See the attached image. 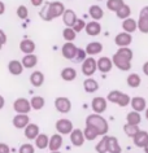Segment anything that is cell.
Returning a JSON list of instances; mask_svg holds the SVG:
<instances>
[{"mask_svg":"<svg viewBox=\"0 0 148 153\" xmlns=\"http://www.w3.org/2000/svg\"><path fill=\"white\" fill-rule=\"evenodd\" d=\"M134 57V52L127 47H120L112 57L113 65L122 71H127L131 69V60Z\"/></svg>","mask_w":148,"mask_h":153,"instance_id":"6da1fadb","label":"cell"},{"mask_svg":"<svg viewBox=\"0 0 148 153\" xmlns=\"http://www.w3.org/2000/svg\"><path fill=\"white\" fill-rule=\"evenodd\" d=\"M86 126H91V127H94L97 131L99 136L107 135V132L109 130L108 121L105 120L101 114H97V113H94V114L87 116V118H86Z\"/></svg>","mask_w":148,"mask_h":153,"instance_id":"7a4b0ae2","label":"cell"},{"mask_svg":"<svg viewBox=\"0 0 148 153\" xmlns=\"http://www.w3.org/2000/svg\"><path fill=\"white\" fill-rule=\"evenodd\" d=\"M107 100L113 102V104L121 106V108H125V106H127L129 104H130L131 97L129 96L127 94L121 92V91H118V90H113V91H111V92L108 94Z\"/></svg>","mask_w":148,"mask_h":153,"instance_id":"3957f363","label":"cell"},{"mask_svg":"<svg viewBox=\"0 0 148 153\" xmlns=\"http://www.w3.org/2000/svg\"><path fill=\"white\" fill-rule=\"evenodd\" d=\"M96 70H97V61L95 60L92 56L87 57V59L82 62V74L83 75L92 76Z\"/></svg>","mask_w":148,"mask_h":153,"instance_id":"277c9868","label":"cell"},{"mask_svg":"<svg viewBox=\"0 0 148 153\" xmlns=\"http://www.w3.org/2000/svg\"><path fill=\"white\" fill-rule=\"evenodd\" d=\"M13 109L16 113H22V114H29L31 110V104L28 99L25 97H18L16 101L13 102Z\"/></svg>","mask_w":148,"mask_h":153,"instance_id":"5b68a950","label":"cell"},{"mask_svg":"<svg viewBox=\"0 0 148 153\" xmlns=\"http://www.w3.org/2000/svg\"><path fill=\"white\" fill-rule=\"evenodd\" d=\"M107 105H108V100L103 96H97L94 97L92 101H91V108H92L94 113L101 114L107 110Z\"/></svg>","mask_w":148,"mask_h":153,"instance_id":"8992f818","label":"cell"},{"mask_svg":"<svg viewBox=\"0 0 148 153\" xmlns=\"http://www.w3.org/2000/svg\"><path fill=\"white\" fill-rule=\"evenodd\" d=\"M65 5L62 4L61 1H52L48 4V10H49V16L51 18H57V17H61L64 12H65Z\"/></svg>","mask_w":148,"mask_h":153,"instance_id":"52a82bcc","label":"cell"},{"mask_svg":"<svg viewBox=\"0 0 148 153\" xmlns=\"http://www.w3.org/2000/svg\"><path fill=\"white\" fill-rule=\"evenodd\" d=\"M77 51H78V47L73 42H66L61 47V55L66 60H74L75 55H77Z\"/></svg>","mask_w":148,"mask_h":153,"instance_id":"ba28073f","label":"cell"},{"mask_svg":"<svg viewBox=\"0 0 148 153\" xmlns=\"http://www.w3.org/2000/svg\"><path fill=\"white\" fill-rule=\"evenodd\" d=\"M56 130H57L59 134H61V135H68V134H70L73 131V123H71V121L66 120V118H62V120H59L56 122Z\"/></svg>","mask_w":148,"mask_h":153,"instance_id":"9c48e42d","label":"cell"},{"mask_svg":"<svg viewBox=\"0 0 148 153\" xmlns=\"http://www.w3.org/2000/svg\"><path fill=\"white\" fill-rule=\"evenodd\" d=\"M55 108L60 113H69L71 109V101L68 97L60 96L55 100Z\"/></svg>","mask_w":148,"mask_h":153,"instance_id":"30bf717a","label":"cell"},{"mask_svg":"<svg viewBox=\"0 0 148 153\" xmlns=\"http://www.w3.org/2000/svg\"><path fill=\"white\" fill-rule=\"evenodd\" d=\"M115 43L117 47H129L131 43H132V36L130 33H126V31H122V33H118L115 38Z\"/></svg>","mask_w":148,"mask_h":153,"instance_id":"8fae6325","label":"cell"},{"mask_svg":"<svg viewBox=\"0 0 148 153\" xmlns=\"http://www.w3.org/2000/svg\"><path fill=\"white\" fill-rule=\"evenodd\" d=\"M113 66H115V65H113L112 59H109V57H107V56H103L97 60V70L104 73V74L111 71L113 69Z\"/></svg>","mask_w":148,"mask_h":153,"instance_id":"7c38bea8","label":"cell"},{"mask_svg":"<svg viewBox=\"0 0 148 153\" xmlns=\"http://www.w3.org/2000/svg\"><path fill=\"white\" fill-rule=\"evenodd\" d=\"M86 137L83 135V131L79 128H74L73 131L70 132V141L74 147H82L85 144Z\"/></svg>","mask_w":148,"mask_h":153,"instance_id":"4fadbf2b","label":"cell"},{"mask_svg":"<svg viewBox=\"0 0 148 153\" xmlns=\"http://www.w3.org/2000/svg\"><path fill=\"white\" fill-rule=\"evenodd\" d=\"M13 126L18 130H22L25 128L26 126H28L30 123V118L28 114H22V113H17L16 116L13 117Z\"/></svg>","mask_w":148,"mask_h":153,"instance_id":"5bb4252c","label":"cell"},{"mask_svg":"<svg viewBox=\"0 0 148 153\" xmlns=\"http://www.w3.org/2000/svg\"><path fill=\"white\" fill-rule=\"evenodd\" d=\"M130 105L132 110L135 112H144L147 109V101L146 99L142 97V96H135V97H131V101H130Z\"/></svg>","mask_w":148,"mask_h":153,"instance_id":"9a60e30c","label":"cell"},{"mask_svg":"<svg viewBox=\"0 0 148 153\" xmlns=\"http://www.w3.org/2000/svg\"><path fill=\"white\" fill-rule=\"evenodd\" d=\"M24 130H25V131H24L25 137H26V139H29V140H35L36 136L40 134L39 126L35 125V123H31V122H30V123L26 126Z\"/></svg>","mask_w":148,"mask_h":153,"instance_id":"2e32d148","label":"cell"},{"mask_svg":"<svg viewBox=\"0 0 148 153\" xmlns=\"http://www.w3.org/2000/svg\"><path fill=\"white\" fill-rule=\"evenodd\" d=\"M134 140V145L138 148H144L146 144L148 143V132L143 131V130H139L138 132L135 134V136L132 137Z\"/></svg>","mask_w":148,"mask_h":153,"instance_id":"e0dca14e","label":"cell"},{"mask_svg":"<svg viewBox=\"0 0 148 153\" xmlns=\"http://www.w3.org/2000/svg\"><path fill=\"white\" fill-rule=\"evenodd\" d=\"M85 31L87 33V35L90 36H97L101 33V25L99 24V21H91L89 24H86Z\"/></svg>","mask_w":148,"mask_h":153,"instance_id":"ac0fdd59","label":"cell"},{"mask_svg":"<svg viewBox=\"0 0 148 153\" xmlns=\"http://www.w3.org/2000/svg\"><path fill=\"white\" fill-rule=\"evenodd\" d=\"M61 17H62V21H64V24H65L66 27H71L78 18L73 9H65V12H64V14Z\"/></svg>","mask_w":148,"mask_h":153,"instance_id":"d6986e66","label":"cell"},{"mask_svg":"<svg viewBox=\"0 0 148 153\" xmlns=\"http://www.w3.org/2000/svg\"><path fill=\"white\" fill-rule=\"evenodd\" d=\"M62 136L61 134H55V135L51 136L49 139V144H48V148L51 152H55V151H59L60 148L62 147Z\"/></svg>","mask_w":148,"mask_h":153,"instance_id":"ffe728a7","label":"cell"},{"mask_svg":"<svg viewBox=\"0 0 148 153\" xmlns=\"http://www.w3.org/2000/svg\"><path fill=\"white\" fill-rule=\"evenodd\" d=\"M122 29H123V31L132 34L138 30V21L131 17L125 18V20H122Z\"/></svg>","mask_w":148,"mask_h":153,"instance_id":"44dd1931","label":"cell"},{"mask_svg":"<svg viewBox=\"0 0 148 153\" xmlns=\"http://www.w3.org/2000/svg\"><path fill=\"white\" fill-rule=\"evenodd\" d=\"M24 65H22L21 61H18V60H12V61H9V64H8V70L9 73L12 75H20L22 74V71H24Z\"/></svg>","mask_w":148,"mask_h":153,"instance_id":"7402d4cb","label":"cell"},{"mask_svg":"<svg viewBox=\"0 0 148 153\" xmlns=\"http://www.w3.org/2000/svg\"><path fill=\"white\" fill-rule=\"evenodd\" d=\"M83 88L87 94H94L99 90V83L91 76H87V79H85V82H83Z\"/></svg>","mask_w":148,"mask_h":153,"instance_id":"603a6c76","label":"cell"},{"mask_svg":"<svg viewBox=\"0 0 148 153\" xmlns=\"http://www.w3.org/2000/svg\"><path fill=\"white\" fill-rule=\"evenodd\" d=\"M101 51H103V44L100 42H91V43L86 45V52L89 56L99 55Z\"/></svg>","mask_w":148,"mask_h":153,"instance_id":"cb8c5ba5","label":"cell"},{"mask_svg":"<svg viewBox=\"0 0 148 153\" xmlns=\"http://www.w3.org/2000/svg\"><path fill=\"white\" fill-rule=\"evenodd\" d=\"M30 83L34 86V87H40L43 86L44 83V74L39 70H35L31 73V75H30Z\"/></svg>","mask_w":148,"mask_h":153,"instance_id":"d4e9b609","label":"cell"},{"mask_svg":"<svg viewBox=\"0 0 148 153\" xmlns=\"http://www.w3.org/2000/svg\"><path fill=\"white\" fill-rule=\"evenodd\" d=\"M22 65H24L25 69H33L38 64V57L34 55V53H29V55H25L24 59H22Z\"/></svg>","mask_w":148,"mask_h":153,"instance_id":"484cf974","label":"cell"},{"mask_svg":"<svg viewBox=\"0 0 148 153\" xmlns=\"http://www.w3.org/2000/svg\"><path fill=\"white\" fill-rule=\"evenodd\" d=\"M20 49L22 53L25 55H29V53H34L35 51V43L31 39H24L20 43Z\"/></svg>","mask_w":148,"mask_h":153,"instance_id":"4316f807","label":"cell"},{"mask_svg":"<svg viewBox=\"0 0 148 153\" xmlns=\"http://www.w3.org/2000/svg\"><path fill=\"white\" fill-rule=\"evenodd\" d=\"M89 14L94 21H100L104 17V10L99 5H91L89 9Z\"/></svg>","mask_w":148,"mask_h":153,"instance_id":"83f0119b","label":"cell"},{"mask_svg":"<svg viewBox=\"0 0 148 153\" xmlns=\"http://www.w3.org/2000/svg\"><path fill=\"white\" fill-rule=\"evenodd\" d=\"M122 148L116 136H109L108 139V153H121Z\"/></svg>","mask_w":148,"mask_h":153,"instance_id":"f1b7e54d","label":"cell"},{"mask_svg":"<svg viewBox=\"0 0 148 153\" xmlns=\"http://www.w3.org/2000/svg\"><path fill=\"white\" fill-rule=\"evenodd\" d=\"M126 82H127L129 87H131V88H138V87L142 85V78H140V75L136 74V73H131L126 78Z\"/></svg>","mask_w":148,"mask_h":153,"instance_id":"f546056e","label":"cell"},{"mask_svg":"<svg viewBox=\"0 0 148 153\" xmlns=\"http://www.w3.org/2000/svg\"><path fill=\"white\" fill-rule=\"evenodd\" d=\"M61 78L66 82H71L77 78V70L73 68H64L61 70Z\"/></svg>","mask_w":148,"mask_h":153,"instance_id":"4dcf8cb0","label":"cell"},{"mask_svg":"<svg viewBox=\"0 0 148 153\" xmlns=\"http://www.w3.org/2000/svg\"><path fill=\"white\" fill-rule=\"evenodd\" d=\"M48 144H49V137L45 135V134H39L35 139V147L39 148V149H45L48 148Z\"/></svg>","mask_w":148,"mask_h":153,"instance_id":"1f68e13d","label":"cell"},{"mask_svg":"<svg viewBox=\"0 0 148 153\" xmlns=\"http://www.w3.org/2000/svg\"><path fill=\"white\" fill-rule=\"evenodd\" d=\"M126 123H130V125H140V122H142V116H140L139 112H135V110H132V112L127 113L126 116Z\"/></svg>","mask_w":148,"mask_h":153,"instance_id":"d6a6232c","label":"cell"},{"mask_svg":"<svg viewBox=\"0 0 148 153\" xmlns=\"http://www.w3.org/2000/svg\"><path fill=\"white\" fill-rule=\"evenodd\" d=\"M116 16L117 18H120V20H125V18H129L131 16V8L129 7L127 4H123L121 8L116 12Z\"/></svg>","mask_w":148,"mask_h":153,"instance_id":"836d02e7","label":"cell"},{"mask_svg":"<svg viewBox=\"0 0 148 153\" xmlns=\"http://www.w3.org/2000/svg\"><path fill=\"white\" fill-rule=\"evenodd\" d=\"M108 139H109V136L104 135L101 137V140L96 144L95 149H96L97 153H108Z\"/></svg>","mask_w":148,"mask_h":153,"instance_id":"e575fe53","label":"cell"},{"mask_svg":"<svg viewBox=\"0 0 148 153\" xmlns=\"http://www.w3.org/2000/svg\"><path fill=\"white\" fill-rule=\"evenodd\" d=\"M123 4H125L123 0H107V8H108V10H111V12H115V13Z\"/></svg>","mask_w":148,"mask_h":153,"instance_id":"d590c367","label":"cell"},{"mask_svg":"<svg viewBox=\"0 0 148 153\" xmlns=\"http://www.w3.org/2000/svg\"><path fill=\"white\" fill-rule=\"evenodd\" d=\"M30 104H31V109L34 110H40L45 104V100L42 96H34L31 100H30Z\"/></svg>","mask_w":148,"mask_h":153,"instance_id":"8d00e7d4","label":"cell"},{"mask_svg":"<svg viewBox=\"0 0 148 153\" xmlns=\"http://www.w3.org/2000/svg\"><path fill=\"white\" fill-rule=\"evenodd\" d=\"M83 135H85L86 140L92 141V140H95L99 136V134H97V131L94 127H91V126H86L85 130H83Z\"/></svg>","mask_w":148,"mask_h":153,"instance_id":"74e56055","label":"cell"},{"mask_svg":"<svg viewBox=\"0 0 148 153\" xmlns=\"http://www.w3.org/2000/svg\"><path fill=\"white\" fill-rule=\"evenodd\" d=\"M139 131V126L138 125H130V123H126L123 126V132L126 134L129 137H134L135 134Z\"/></svg>","mask_w":148,"mask_h":153,"instance_id":"f35d334b","label":"cell"},{"mask_svg":"<svg viewBox=\"0 0 148 153\" xmlns=\"http://www.w3.org/2000/svg\"><path fill=\"white\" fill-rule=\"evenodd\" d=\"M62 36L66 42H74V39L77 38V33L73 30V27H65L62 31Z\"/></svg>","mask_w":148,"mask_h":153,"instance_id":"ab89813d","label":"cell"},{"mask_svg":"<svg viewBox=\"0 0 148 153\" xmlns=\"http://www.w3.org/2000/svg\"><path fill=\"white\" fill-rule=\"evenodd\" d=\"M138 29H139L140 33L148 34V18L139 16V20H138Z\"/></svg>","mask_w":148,"mask_h":153,"instance_id":"60d3db41","label":"cell"},{"mask_svg":"<svg viewBox=\"0 0 148 153\" xmlns=\"http://www.w3.org/2000/svg\"><path fill=\"white\" fill-rule=\"evenodd\" d=\"M48 4H49V3H45L44 7H42V9H40V12H39V16H40V18H42L43 21H52L51 16H49Z\"/></svg>","mask_w":148,"mask_h":153,"instance_id":"b9f144b4","label":"cell"},{"mask_svg":"<svg viewBox=\"0 0 148 153\" xmlns=\"http://www.w3.org/2000/svg\"><path fill=\"white\" fill-rule=\"evenodd\" d=\"M87 59V52H86V49H82V48H78V51H77V55H75L74 57V60L75 62H83Z\"/></svg>","mask_w":148,"mask_h":153,"instance_id":"7bdbcfd3","label":"cell"},{"mask_svg":"<svg viewBox=\"0 0 148 153\" xmlns=\"http://www.w3.org/2000/svg\"><path fill=\"white\" fill-rule=\"evenodd\" d=\"M29 16V9H28V7H25V5H20L17 8V17H20L21 20H26Z\"/></svg>","mask_w":148,"mask_h":153,"instance_id":"ee69618b","label":"cell"},{"mask_svg":"<svg viewBox=\"0 0 148 153\" xmlns=\"http://www.w3.org/2000/svg\"><path fill=\"white\" fill-rule=\"evenodd\" d=\"M73 27V30L75 33H81L82 30H85V27H86V22L82 20V18H77V21H75V24L71 26Z\"/></svg>","mask_w":148,"mask_h":153,"instance_id":"f6af8a7d","label":"cell"},{"mask_svg":"<svg viewBox=\"0 0 148 153\" xmlns=\"http://www.w3.org/2000/svg\"><path fill=\"white\" fill-rule=\"evenodd\" d=\"M18 153H35V148H34L33 144L26 143V144H22L20 147V149H18Z\"/></svg>","mask_w":148,"mask_h":153,"instance_id":"bcb514c9","label":"cell"},{"mask_svg":"<svg viewBox=\"0 0 148 153\" xmlns=\"http://www.w3.org/2000/svg\"><path fill=\"white\" fill-rule=\"evenodd\" d=\"M0 153H9V147L5 143H0Z\"/></svg>","mask_w":148,"mask_h":153,"instance_id":"7dc6e473","label":"cell"},{"mask_svg":"<svg viewBox=\"0 0 148 153\" xmlns=\"http://www.w3.org/2000/svg\"><path fill=\"white\" fill-rule=\"evenodd\" d=\"M7 40H8V39H7V34L3 31L1 29H0V42H1L3 44H5V43H7Z\"/></svg>","mask_w":148,"mask_h":153,"instance_id":"c3c4849f","label":"cell"},{"mask_svg":"<svg viewBox=\"0 0 148 153\" xmlns=\"http://www.w3.org/2000/svg\"><path fill=\"white\" fill-rule=\"evenodd\" d=\"M139 16H142V17H146V18H148V5L143 7V8H142V10H140V13H139Z\"/></svg>","mask_w":148,"mask_h":153,"instance_id":"681fc988","label":"cell"},{"mask_svg":"<svg viewBox=\"0 0 148 153\" xmlns=\"http://www.w3.org/2000/svg\"><path fill=\"white\" fill-rule=\"evenodd\" d=\"M30 3H31V5H34V7H40L44 4V0H30Z\"/></svg>","mask_w":148,"mask_h":153,"instance_id":"f907efd6","label":"cell"},{"mask_svg":"<svg viewBox=\"0 0 148 153\" xmlns=\"http://www.w3.org/2000/svg\"><path fill=\"white\" fill-rule=\"evenodd\" d=\"M142 70H143V73H144V75H147V76H148V61H146V62L143 64Z\"/></svg>","mask_w":148,"mask_h":153,"instance_id":"816d5d0a","label":"cell"},{"mask_svg":"<svg viewBox=\"0 0 148 153\" xmlns=\"http://www.w3.org/2000/svg\"><path fill=\"white\" fill-rule=\"evenodd\" d=\"M4 12H5V4L1 1V0H0V16H1V14H4Z\"/></svg>","mask_w":148,"mask_h":153,"instance_id":"f5cc1de1","label":"cell"},{"mask_svg":"<svg viewBox=\"0 0 148 153\" xmlns=\"http://www.w3.org/2000/svg\"><path fill=\"white\" fill-rule=\"evenodd\" d=\"M4 105H5V100H4V97L0 95V110L4 108Z\"/></svg>","mask_w":148,"mask_h":153,"instance_id":"db71d44e","label":"cell"},{"mask_svg":"<svg viewBox=\"0 0 148 153\" xmlns=\"http://www.w3.org/2000/svg\"><path fill=\"white\" fill-rule=\"evenodd\" d=\"M144 117H146V120L148 121V108H147L146 110H144Z\"/></svg>","mask_w":148,"mask_h":153,"instance_id":"11a10c76","label":"cell"},{"mask_svg":"<svg viewBox=\"0 0 148 153\" xmlns=\"http://www.w3.org/2000/svg\"><path fill=\"white\" fill-rule=\"evenodd\" d=\"M143 149H144V153H148V143L146 144V147H144Z\"/></svg>","mask_w":148,"mask_h":153,"instance_id":"9f6ffc18","label":"cell"},{"mask_svg":"<svg viewBox=\"0 0 148 153\" xmlns=\"http://www.w3.org/2000/svg\"><path fill=\"white\" fill-rule=\"evenodd\" d=\"M3 45H4V44H3V43H1V42H0V49H1V48H3Z\"/></svg>","mask_w":148,"mask_h":153,"instance_id":"6f0895ef","label":"cell"},{"mask_svg":"<svg viewBox=\"0 0 148 153\" xmlns=\"http://www.w3.org/2000/svg\"><path fill=\"white\" fill-rule=\"evenodd\" d=\"M51 153H61V152H59V151H55V152H51Z\"/></svg>","mask_w":148,"mask_h":153,"instance_id":"680465c9","label":"cell"},{"mask_svg":"<svg viewBox=\"0 0 148 153\" xmlns=\"http://www.w3.org/2000/svg\"><path fill=\"white\" fill-rule=\"evenodd\" d=\"M97 1H101V0H97Z\"/></svg>","mask_w":148,"mask_h":153,"instance_id":"91938a15","label":"cell"}]
</instances>
